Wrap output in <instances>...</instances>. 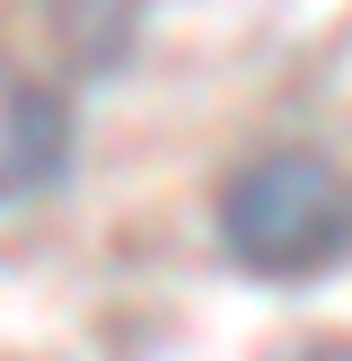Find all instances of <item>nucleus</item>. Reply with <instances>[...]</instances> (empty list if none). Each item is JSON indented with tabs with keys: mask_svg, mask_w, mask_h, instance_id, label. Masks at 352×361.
I'll return each instance as SVG.
<instances>
[{
	"mask_svg": "<svg viewBox=\"0 0 352 361\" xmlns=\"http://www.w3.org/2000/svg\"><path fill=\"white\" fill-rule=\"evenodd\" d=\"M282 361H352V344H299V353H282Z\"/></svg>",
	"mask_w": 352,
	"mask_h": 361,
	"instance_id": "obj_4",
	"label": "nucleus"
},
{
	"mask_svg": "<svg viewBox=\"0 0 352 361\" xmlns=\"http://www.w3.org/2000/svg\"><path fill=\"white\" fill-rule=\"evenodd\" d=\"M53 35L70 71H115L141 35V0H53Z\"/></svg>",
	"mask_w": 352,
	"mask_h": 361,
	"instance_id": "obj_3",
	"label": "nucleus"
},
{
	"mask_svg": "<svg viewBox=\"0 0 352 361\" xmlns=\"http://www.w3.org/2000/svg\"><path fill=\"white\" fill-rule=\"evenodd\" d=\"M70 150H80L70 106L53 97L44 80H27L18 62H0V203L53 194L70 176Z\"/></svg>",
	"mask_w": 352,
	"mask_h": 361,
	"instance_id": "obj_2",
	"label": "nucleus"
},
{
	"mask_svg": "<svg viewBox=\"0 0 352 361\" xmlns=\"http://www.w3.org/2000/svg\"><path fill=\"white\" fill-rule=\"evenodd\" d=\"M211 229H220L229 264L256 282H317L352 256V176L326 150H256L220 176L211 194Z\"/></svg>",
	"mask_w": 352,
	"mask_h": 361,
	"instance_id": "obj_1",
	"label": "nucleus"
}]
</instances>
